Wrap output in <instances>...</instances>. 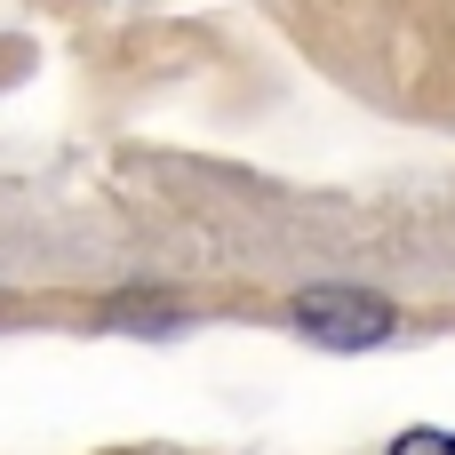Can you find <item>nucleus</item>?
<instances>
[{
  "label": "nucleus",
  "mask_w": 455,
  "mask_h": 455,
  "mask_svg": "<svg viewBox=\"0 0 455 455\" xmlns=\"http://www.w3.org/2000/svg\"><path fill=\"white\" fill-rule=\"evenodd\" d=\"M384 455H455V432H400Z\"/></svg>",
  "instance_id": "2"
},
{
  "label": "nucleus",
  "mask_w": 455,
  "mask_h": 455,
  "mask_svg": "<svg viewBox=\"0 0 455 455\" xmlns=\"http://www.w3.org/2000/svg\"><path fill=\"white\" fill-rule=\"evenodd\" d=\"M288 320L312 336V344H328V352H376V344H392V328H400V312L376 296V288H304L296 304H288Z\"/></svg>",
  "instance_id": "1"
}]
</instances>
